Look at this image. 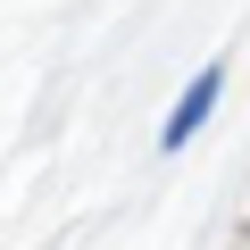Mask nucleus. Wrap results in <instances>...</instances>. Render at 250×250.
<instances>
[{
    "label": "nucleus",
    "mask_w": 250,
    "mask_h": 250,
    "mask_svg": "<svg viewBox=\"0 0 250 250\" xmlns=\"http://www.w3.org/2000/svg\"><path fill=\"white\" fill-rule=\"evenodd\" d=\"M217 83H225V67H200V75H192V92L175 100V117H167V134H159L167 150H184V142L200 134V117H208V100H217Z\"/></svg>",
    "instance_id": "1"
}]
</instances>
